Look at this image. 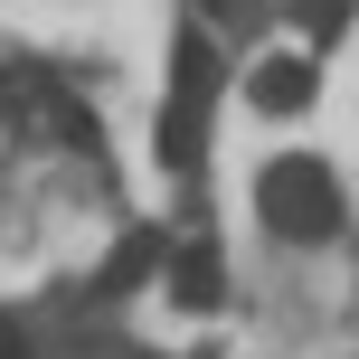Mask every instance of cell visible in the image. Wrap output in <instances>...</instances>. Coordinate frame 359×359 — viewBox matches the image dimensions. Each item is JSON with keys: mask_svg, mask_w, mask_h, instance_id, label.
Listing matches in <instances>:
<instances>
[{"mask_svg": "<svg viewBox=\"0 0 359 359\" xmlns=\"http://www.w3.org/2000/svg\"><path fill=\"white\" fill-rule=\"evenodd\" d=\"M170 293H180V303H189V312H208L217 293H227V265H217V246H208V236L170 255Z\"/></svg>", "mask_w": 359, "mask_h": 359, "instance_id": "cell-5", "label": "cell"}, {"mask_svg": "<svg viewBox=\"0 0 359 359\" xmlns=\"http://www.w3.org/2000/svg\"><path fill=\"white\" fill-rule=\"evenodd\" d=\"M255 217H265L284 246H322V236L341 227V180L322 161H303V151H284V161L255 170Z\"/></svg>", "mask_w": 359, "mask_h": 359, "instance_id": "cell-1", "label": "cell"}, {"mask_svg": "<svg viewBox=\"0 0 359 359\" xmlns=\"http://www.w3.org/2000/svg\"><path fill=\"white\" fill-rule=\"evenodd\" d=\"M180 67H170V104H189V114H208V95H217V48H208V38H198V29H180Z\"/></svg>", "mask_w": 359, "mask_h": 359, "instance_id": "cell-3", "label": "cell"}, {"mask_svg": "<svg viewBox=\"0 0 359 359\" xmlns=\"http://www.w3.org/2000/svg\"><path fill=\"white\" fill-rule=\"evenodd\" d=\"M0 359H29V341H19V331H10V322H0Z\"/></svg>", "mask_w": 359, "mask_h": 359, "instance_id": "cell-7", "label": "cell"}, {"mask_svg": "<svg viewBox=\"0 0 359 359\" xmlns=\"http://www.w3.org/2000/svg\"><path fill=\"white\" fill-rule=\"evenodd\" d=\"M151 274H161V236H151V227H133L123 246L95 265V293H133V284H151Z\"/></svg>", "mask_w": 359, "mask_h": 359, "instance_id": "cell-4", "label": "cell"}, {"mask_svg": "<svg viewBox=\"0 0 359 359\" xmlns=\"http://www.w3.org/2000/svg\"><path fill=\"white\" fill-rule=\"evenodd\" d=\"M312 95H322V67H312L303 48H274V57H255V76H246V104L255 114H312Z\"/></svg>", "mask_w": 359, "mask_h": 359, "instance_id": "cell-2", "label": "cell"}, {"mask_svg": "<svg viewBox=\"0 0 359 359\" xmlns=\"http://www.w3.org/2000/svg\"><path fill=\"white\" fill-rule=\"evenodd\" d=\"M198 151H208V114L161 104V170H198Z\"/></svg>", "mask_w": 359, "mask_h": 359, "instance_id": "cell-6", "label": "cell"}, {"mask_svg": "<svg viewBox=\"0 0 359 359\" xmlns=\"http://www.w3.org/2000/svg\"><path fill=\"white\" fill-rule=\"evenodd\" d=\"M208 10H236V0H208Z\"/></svg>", "mask_w": 359, "mask_h": 359, "instance_id": "cell-8", "label": "cell"}]
</instances>
